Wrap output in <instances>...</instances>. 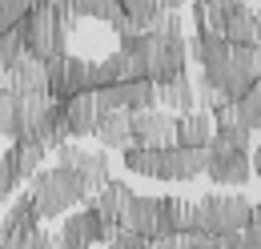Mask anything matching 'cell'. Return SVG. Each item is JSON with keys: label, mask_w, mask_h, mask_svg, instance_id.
Listing matches in <instances>:
<instances>
[{"label": "cell", "mask_w": 261, "mask_h": 249, "mask_svg": "<svg viewBox=\"0 0 261 249\" xmlns=\"http://www.w3.org/2000/svg\"><path fill=\"white\" fill-rule=\"evenodd\" d=\"M33 8H36L33 0H0V29H4V32L16 29V24H20Z\"/></svg>", "instance_id": "obj_27"}, {"label": "cell", "mask_w": 261, "mask_h": 249, "mask_svg": "<svg viewBox=\"0 0 261 249\" xmlns=\"http://www.w3.org/2000/svg\"><path fill=\"white\" fill-rule=\"evenodd\" d=\"M29 197L36 205V217L40 221H53V217H65L72 213L76 205H89V185L68 169V165H53V169H36L29 177Z\"/></svg>", "instance_id": "obj_1"}, {"label": "cell", "mask_w": 261, "mask_h": 249, "mask_svg": "<svg viewBox=\"0 0 261 249\" xmlns=\"http://www.w3.org/2000/svg\"><path fill=\"white\" fill-rule=\"evenodd\" d=\"M0 85H4V72H0Z\"/></svg>", "instance_id": "obj_40"}, {"label": "cell", "mask_w": 261, "mask_h": 249, "mask_svg": "<svg viewBox=\"0 0 261 249\" xmlns=\"http://www.w3.org/2000/svg\"><path fill=\"white\" fill-rule=\"evenodd\" d=\"M4 249H8V245H4Z\"/></svg>", "instance_id": "obj_42"}, {"label": "cell", "mask_w": 261, "mask_h": 249, "mask_svg": "<svg viewBox=\"0 0 261 249\" xmlns=\"http://www.w3.org/2000/svg\"><path fill=\"white\" fill-rule=\"evenodd\" d=\"M97 101L93 93H76L72 101H65V129H68V141H81V137H93L97 129Z\"/></svg>", "instance_id": "obj_10"}, {"label": "cell", "mask_w": 261, "mask_h": 249, "mask_svg": "<svg viewBox=\"0 0 261 249\" xmlns=\"http://www.w3.org/2000/svg\"><path fill=\"white\" fill-rule=\"evenodd\" d=\"M121 8H125V16L137 24V32L153 29L157 16H161V4H157V0H121Z\"/></svg>", "instance_id": "obj_24"}, {"label": "cell", "mask_w": 261, "mask_h": 249, "mask_svg": "<svg viewBox=\"0 0 261 249\" xmlns=\"http://www.w3.org/2000/svg\"><path fill=\"white\" fill-rule=\"evenodd\" d=\"M40 225V217H36V205L29 193H20L12 205H8V213H4V221H0V233L4 237H16V233H29V229H36Z\"/></svg>", "instance_id": "obj_19"}, {"label": "cell", "mask_w": 261, "mask_h": 249, "mask_svg": "<svg viewBox=\"0 0 261 249\" xmlns=\"http://www.w3.org/2000/svg\"><path fill=\"white\" fill-rule=\"evenodd\" d=\"M133 145L137 149H169L177 145V117L165 109H149V113H129Z\"/></svg>", "instance_id": "obj_5"}, {"label": "cell", "mask_w": 261, "mask_h": 249, "mask_svg": "<svg viewBox=\"0 0 261 249\" xmlns=\"http://www.w3.org/2000/svg\"><path fill=\"white\" fill-rule=\"evenodd\" d=\"M12 189H16V181H12V173H8V165L0 161V201H8V197H12Z\"/></svg>", "instance_id": "obj_31"}, {"label": "cell", "mask_w": 261, "mask_h": 249, "mask_svg": "<svg viewBox=\"0 0 261 249\" xmlns=\"http://www.w3.org/2000/svg\"><path fill=\"white\" fill-rule=\"evenodd\" d=\"M209 141H213V117L205 109L177 117V145L181 149H209Z\"/></svg>", "instance_id": "obj_14"}, {"label": "cell", "mask_w": 261, "mask_h": 249, "mask_svg": "<svg viewBox=\"0 0 261 249\" xmlns=\"http://www.w3.org/2000/svg\"><path fill=\"white\" fill-rule=\"evenodd\" d=\"M157 89V105H165V113H193L197 109V93H193V81H189V72H181V77H173V81H165V85H153Z\"/></svg>", "instance_id": "obj_13"}, {"label": "cell", "mask_w": 261, "mask_h": 249, "mask_svg": "<svg viewBox=\"0 0 261 249\" xmlns=\"http://www.w3.org/2000/svg\"><path fill=\"white\" fill-rule=\"evenodd\" d=\"M253 20H257V40H253V44L261 48V12H253Z\"/></svg>", "instance_id": "obj_35"}, {"label": "cell", "mask_w": 261, "mask_h": 249, "mask_svg": "<svg viewBox=\"0 0 261 249\" xmlns=\"http://www.w3.org/2000/svg\"><path fill=\"white\" fill-rule=\"evenodd\" d=\"M133 197H137V193H133L129 181H113V177H109V181H105V185L89 197V205H93L100 217H105V225L121 229V217H125V209H129Z\"/></svg>", "instance_id": "obj_9"}, {"label": "cell", "mask_w": 261, "mask_h": 249, "mask_svg": "<svg viewBox=\"0 0 261 249\" xmlns=\"http://www.w3.org/2000/svg\"><path fill=\"white\" fill-rule=\"evenodd\" d=\"M0 137H8V141L24 137V96H16L4 85H0Z\"/></svg>", "instance_id": "obj_18"}, {"label": "cell", "mask_w": 261, "mask_h": 249, "mask_svg": "<svg viewBox=\"0 0 261 249\" xmlns=\"http://www.w3.org/2000/svg\"><path fill=\"white\" fill-rule=\"evenodd\" d=\"M93 137H97L105 149H129L133 145V129H129V113H100L97 117V129H93Z\"/></svg>", "instance_id": "obj_15"}, {"label": "cell", "mask_w": 261, "mask_h": 249, "mask_svg": "<svg viewBox=\"0 0 261 249\" xmlns=\"http://www.w3.org/2000/svg\"><path fill=\"white\" fill-rule=\"evenodd\" d=\"M253 177H257V185H261V165H257V169H253Z\"/></svg>", "instance_id": "obj_36"}, {"label": "cell", "mask_w": 261, "mask_h": 249, "mask_svg": "<svg viewBox=\"0 0 261 249\" xmlns=\"http://www.w3.org/2000/svg\"><path fill=\"white\" fill-rule=\"evenodd\" d=\"M121 229H133V233H141V237H149L153 241V229H157V197H133L129 209H125V217H121Z\"/></svg>", "instance_id": "obj_17"}, {"label": "cell", "mask_w": 261, "mask_h": 249, "mask_svg": "<svg viewBox=\"0 0 261 249\" xmlns=\"http://www.w3.org/2000/svg\"><path fill=\"white\" fill-rule=\"evenodd\" d=\"M249 129L241 124H213V141L209 145H221V149H237V153H249Z\"/></svg>", "instance_id": "obj_25"}, {"label": "cell", "mask_w": 261, "mask_h": 249, "mask_svg": "<svg viewBox=\"0 0 261 249\" xmlns=\"http://www.w3.org/2000/svg\"><path fill=\"white\" fill-rule=\"evenodd\" d=\"M16 29L24 36V57L53 61V57H65L68 53V32L76 29V16L68 8H57V4H40Z\"/></svg>", "instance_id": "obj_2"}, {"label": "cell", "mask_w": 261, "mask_h": 249, "mask_svg": "<svg viewBox=\"0 0 261 249\" xmlns=\"http://www.w3.org/2000/svg\"><path fill=\"white\" fill-rule=\"evenodd\" d=\"M225 36L233 48H249L253 40H257V20H253V12H249V4H237L233 12H229V24H225Z\"/></svg>", "instance_id": "obj_20"}, {"label": "cell", "mask_w": 261, "mask_h": 249, "mask_svg": "<svg viewBox=\"0 0 261 249\" xmlns=\"http://www.w3.org/2000/svg\"><path fill=\"white\" fill-rule=\"evenodd\" d=\"M249 165H253V169H257V165H261V145H257V149H253V157H249Z\"/></svg>", "instance_id": "obj_34"}, {"label": "cell", "mask_w": 261, "mask_h": 249, "mask_svg": "<svg viewBox=\"0 0 261 249\" xmlns=\"http://www.w3.org/2000/svg\"><path fill=\"white\" fill-rule=\"evenodd\" d=\"M68 12L76 20H105V24H113L117 16H125L121 0H68Z\"/></svg>", "instance_id": "obj_21"}, {"label": "cell", "mask_w": 261, "mask_h": 249, "mask_svg": "<svg viewBox=\"0 0 261 249\" xmlns=\"http://www.w3.org/2000/svg\"><path fill=\"white\" fill-rule=\"evenodd\" d=\"M57 153V165H68L85 185L89 193H97L105 181H109V153L105 149H76L72 141H65L61 149H53Z\"/></svg>", "instance_id": "obj_6"}, {"label": "cell", "mask_w": 261, "mask_h": 249, "mask_svg": "<svg viewBox=\"0 0 261 249\" xmlns=\"http://www.w3.org/2000/svg\"><path fill=\"white\" fill-rule=\"evenodd\" d=\"M205 249H221V241H217V245H205Z\"/></svg>", "instance_id": "obj_39"}, {"label": "cell", "mask_w": 261, "mask_h": 249, "mask_svg": "<svg viewBox=\"0 0 261 249\" xmlns=\"http://www.w3.org/2000/svg\"><path fill=\"white\" fill-rule=\"evenodd\" d=\"M205 177H209V181H217V185H245V181L253 177L249 153L209 145V149H205Z\"/></svg>", "instance_id": "obj_7"}, {"label": "cell", "mask_w": 261, "mask_h": 249, "mask_svg": "<svg viewBox=\"0 0 261 249\" xmlns=\"http://www.w3.org/2000/svg\"><path fill=\"white\" fill-rule=\"evenodd\" d=\"M177 233H181V197H157V229H153V241L177 237Z\"/></svg>", "instance_id": "obj_22"}, {"label": "cell", "mask_w": 261, "mask_h": 249, "mask_svg": "<svg viewBox=\"0 0 261 249\" xmlns=\"http://www.w3.org/2000/svg\"><path fill=\"white\" fill-rule=\"evenodd\" d=\"M221 249H249L245 245V233H225V237H221Z\"/></svg>", "instance_id": "obj_32"}, {"label": "cell", "mask_w": 261, "mask_h": 249, "mask_svg": "<svg viewBox=\"0 0 261 249\" xmlns=\"http://www.w3.org/2000/svg\"><path fill=\"white\" fill-rule=\"evenodd\" d=\"M149 249H189L185 237H165V241H149Z\"/></svg>", "instance_id": "obj_33"}, {"label": "cell", "mask_w": 261, "mask_h": 249, "mask_svg": "<svg viewBox=\"0 0 261 249\" xmlns=\"http://www.w3.org/2000/svg\"><path fill=\"white\" fill-rule=\"evenodd\" d=\"M197 229V205L193 201H181V233L177 237H185V233H193Z\"/></svg>", "instance_id": "obj_30"}, {"label": "cell", "mask_w": 261, "mask_h": 249, "mask_svg": "<svg viewBox=\"0 0 261 249\" xmlns=\"http://www.w3.org/2000/svg\"><path fill=\"white\" fill-rule=\"evenodd\" d=\"M157 157H161V149H137V145H129V149L121 153V161H125V169L137 173V177H157Z\"/></svg>", "instance_id": "obj_23"}, {"label": "cell", "mask_w": 261, "mask_h": 249, "mask_svg": "<svg viewBox=\"0 0 261 249\" xmlns=\"http://www.w3.org/2000/svg\"><path fill=\"white\" fill-rule=\"evenodd\" d=\"M113 245L117 249H149V237H141V233H133V229H117V233H113Z\"/></svg>", "instance_id": "obj_28"}, {"label": "cell", "mask_w": 261, "mask_h": 249, "mask_svg": "<svg viewBox=\"0 0 261 249\" xmlns=\"http://www.w3.org/2000/svg\"><path fill=\"white\" fill-rule=\"evenodd\" d=\"M4 89H12L16 96H48L44 93V61L20 57L12 64V72L4 77Z\"/></svg>", "instance_id": "obj_11"}, {"label": "cell", "mask_w": 261, "mask_h": 249, "mask_svg": "<svg viewBox=\"0 0 261 249\" xmlns=\"http://www.w3.org/2000/svg\"><path fill=\"white\" fill-rule=\"evenodd\" d=\"M4 245H8V237H4V233H0V249H4Z\"/></svg>", "instance_id": "obj_37"}, {"label": "cell", "mask_w": 261, "mask_h": 249, "mask_svg": "<svg viewBox=\"0 0 261 249\" xmlns=\"http://www.w3.org/2000/svg\"><path fill=\"white\" fill-rule=\"evenodd\" d=\"M24 57V36H20V29H8L4 36H0V72L8 77L12 72V64Z\"/></svg>", "instance_id": "obj_26"}, {"label": "cell", "mask_w": 261, "mask_h": 249, "mask_svg": "<svg viewBox=\"0 0 261 249\" xmlns=\"http://www.w3.org/2000/svg\"><path fill=\"white\" fill-rule=\"evenodd\" d=\"M89 64L93 61L72 57V53L44 61V93H48V101H61L65 105L76 93H89Z\"/></svg>", "instance_id": "obj_4"}, {"label": "cell", "mask_w": 261, "mask_h": 249, "mask_svg": "<svg viewBox=\"0 0 261 249\" xmlns=\"http://www.w3.org/2000/svg\"><path fill=\"white\" fill-rule=\"evenodd\" d=\"M193 205H197V229H205V233H213V237L245 233L249 213H253L249 197H241V193H205Z\"/></svg>", "instance_id": "obj_3"}, {"label": "cell", "mask_w": 261, "mask_h": 249, "mask_svg": "<svg viewBox=\"0 0 261 249\" xmlns=\"http://www.w3.org/2000/svg\"><path fill=\"white\" fill-rule=\"evenodd\" d=\"M0 205H4V201H0Z\"/></svg>", "instance_id": "obj_41"}, {"label": "cell", "mask_w": 261, "mask_h": 249, "mask_svg": "<svg viewBox=\"0 0 261 249\" xmlns=\"http://www.w3.org/2000/svg\"><path fill=\"white\" fill-rule=\"evenodd\" d=\"M257 12H261V8H257Z\"/></svg>", "instance_id": "obj_43"}, {"label": "cell", "mask_w": 261, "mask_h": 249, "mask_svg": "<svg viewBox=\"0 0 261 249\" xmlns=\"http://www.w3.org/2000/svg\"><path fill=\"white\" fill-rule=\"evenodd\" d=\"M229 48H233V44H229L225 36H217V32H209V29H197L193 40H189V57H193L201 68L229 61Z\"/></svg>", "instance_id": "obj_16"}, {"label": "cell", "mask_w": 261, "mask_h": 249, "mask_svg": "<svg viewBox=\"0 0 261 249\" xmlns=\"http://www.w3.org/2000/svg\"><path fill=\"white\" fill-rule=\"evenodd\" d=\"M229 4H249V0H229Z\"/></svg>", "instance_id": "obj_38"}, {"label": "cell", "mask_w": 261, "mask_h": 249, "mask_svg": "<svg viewBox=\"0 0 261 249\" xmlns=\"http://www.w3.org/2000/svg\"><path fill=\"white\" fill-rule=\"evenodd\" d=\"M205 173V149H181L169 145L157 157V181H193Z\"/></svg>", "instance_id": "obj_8"}, {"label": "cell", "mask_w": 261, "mask_h": 249, "mask_svg": "<svg viewBox=\"0 0 261 249\" xmlns=\"http://www.w3.org/2000/svg\"><path fill=\"white\" fill-rule=\"evenodd\" d=\"M0 161L8 165L12 181H16V185H24L36 169L44 165V149H40L36 141H12V149H4V157H0Z\"/></svg>", "instance_id": "obj_12"}, {"label": "cell", "mask_w": 261, "mask_h": 249, "mask_svg": "<svg viewBox=\"0 0 261 249\" xmlns=\"http://www.w3.org/2000/svg\"><path fill=\"white\" fill-rule=\"evenodd\" d=\"M245 245H249V249H261V205H253V213H249V225H245Z\"/></svg>", "instance_id": "obj_29"}]
</instances>
